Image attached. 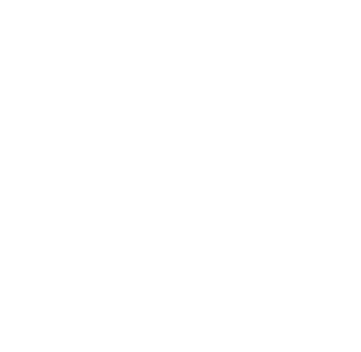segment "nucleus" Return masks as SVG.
<instances>
[]
</instances>
